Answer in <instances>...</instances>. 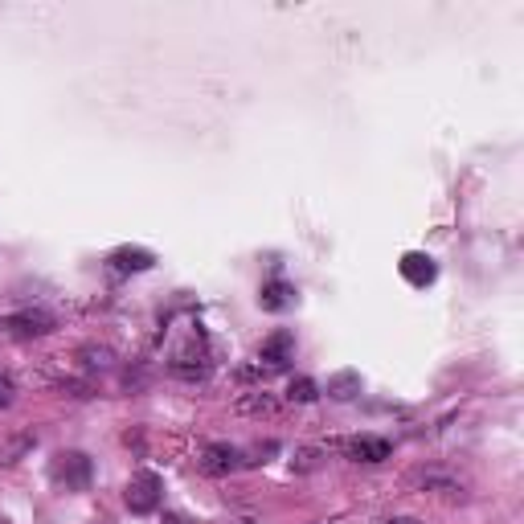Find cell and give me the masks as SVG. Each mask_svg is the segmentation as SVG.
Segmentation results:
<instances>
[{"label":"cell","instance_id":"1","mask_svg":"<svg viewBox=\"0 0 524 524\" xmlns=\"http://www.w3.org/2000/svg\"><path fill=\"white\" fill-rule=\"evenodd\" d=\"M50 475H54V484L66 488V492H86V488H91L95 467H91V459H86L82 451H58Z\"/></svg>","mask_w":524,"mask_h":524},{"label":"cell","instance_id":"2","mask_svg":"<svg viewBox=\"0 0 524 524\" xmlns=\"http://www.w3.org/2000/svg\"><path fill=\"white\" fill-rule=\"evenodd\" d=\"M123 500H127V508L136 512V516L156 512V508H160V500H164V484H160V475H152V471L131 475V479H127V492H123Z\"/></svg>","mask_w":524,"mask_h":524},{"label":"cell","instance_id":"3","mask_svg":"<svg viewBox=\"0 0 524 524\" xmlns=\"http://www.w3.org/2000/svg\"><path fill=\"white\" fill-rule=\"evenodd\" d=\"M414 484H418L422 492H430V496H447V500H463V496H467V484H463V479L451 475V471H439V467L418 471Z\"/></svg>","mask_w":524,"mask_h":524},{"label":"cell","instance_id":"4","mask_svg":"<svg viewBox=\"0 0 524 524\" xmlns=\"http://www.w3.org/2000/svg\"><path fill=\"white\" fill-rule=\"evenodd\" d=\"M258 361H267V369H287L295 361V336L287 328L271 332L267 340H262V348H258Z\"/></svg>","mask_w":524,"mask_h":524},{"label":"cell","instance_id":"5","mask_svg":"<svg viewBox=\"0 0 524 524\" xmlns=\"http://www.w3.org/2000/svg\"><path fill=\"white\" fill-rule=\"evenodd\" d=\"M340 451L353 459V463H385L393 455V447L385 439H377V434H361V439H344Z\"/></svg>","mask_w":524,"mask_h":524},{"label":"cell","instance_id":"6","mask_svg":"<svg viewBox=\"0 0 524 524\" xmlns=\"http://www.w3.org/2000/svg\"><path fill=\"white\" fill-rule=\"evenodd\" d=\"M242 467V451L238 447H226V443H213V447H205V455H201V471L205 475H230V471H238Z\"/></svg>","mask_w":524,"mask_h":524},{"label":"cell","instance_id":"7","mask_svg":"<svg viewBox=\"0 0 524 524\" xmlns=\"http://www.w3.org/2000/svg\"><path fill=\"white\" fill-rule=\"evenodd\" d=\"M5 328H9L13 336H46V332H54V316L41 312V308H29V312L9 316Z\"/></svg>","mask_w":524,"mask_h":524},{"label":"cell","instance_id":"8","mask_svg":"<svg viewBox=\"0 0 524 524\" xmlns=\"http://www.w3.org/2000/svg\"><path fill=\"white\" fill-rule=\"evenodd\" d=\"M152 262H156V254H152V250H144V246H119V250L111 254V267H115V271H123V275L148 271Z\"/></svg>","mask_w":524,"mask_h":524},{"label":"cell","instance_id":"9","mask_svg":"<svg viewBox=\"0 0 524 524\" xmlns=\"http://www.w3.org/2000/svg\"><path fill=\"white\" fill-rule=\"evenodd\" d=\"M258 303H262L267 312H287L291 303H295V287H291L287 279H271V283H262Z\"/></svg>","mask_w":524,"mask_h":524},{"label":"cell","instance_id":"10","mask_svg":"<svg viewBox=\"0 0 524 524\" xmlns=\"http://www.w3.org/2000/svg\"><path fill=\"white\" fill-rule=\"evenodd\" d=\"M402 275L414 283V287H426V283H434V275H439V267H434V258L430 254H406L402 258Z\"/></svg>","mask_w":524,"mask_h":524},{"label":"cell","instance_id":"11","mask_svg":"<svg viewBox=\"0 0 524 524\" xmlns=\"http://www.w3.org/2000/svg\"><path fill=\"white\" fill-rule=\"evenodd\" d=\"M361 389H365V381L353 369H340V373L328 377V398H336V402H353Z\"/></svg>","mask_w":524,"mask_h":524},{"label":"cell","instance_id":"12","mask_svg":"<svg viewBox=\"0 0 524 524\" xmlns=\"http://www.w3.org/2000/svg\"><path fill=\"white\" fill-rule=\"evenodd\" d=\"M78 357H82V365H86V369H91V373H95V369H99V373H107V369H115V353H111V348H107V344H86V348H82V353H78Z\"/></svg>","mask_w":524,"mask_h":524},{"label":"cell","instance_id":"13","mask_svg":"<svg viewBox=\"0 0 524 524\" xmlns=\"http://www.w3.org/2000/svg\"><path fill=\"white\" fill-rule=\"evenodd\" d=\"M238 410L242 414H275L279 402L271 398V393H246V398H238Z\"/></svg>","mask_w":524,"mask_h":524},{"label":"cell","instance_id":"14","mask_svg":"<svg viewBox=\"0 0 524 524\" xmlns=\"http://www.w3.org/2000/svg\"><path fill=\"white\" fill-rule=\"evenodd\" d=\"M287 398H291V402H316V398H320V385H316L312 377H291Z\"/></svg>","mask_w":524,"mask_h":524},{"label":"cell","instance_id":"15","mask_svg":"<svg viewBox=\"0 0 524 524\" xmlns=\"http://www.w3.org/2000/svg\"><path fill=\"white\" fill-rule=\"evenodd\" d=\"M13 393H17L13 381H9L5 373H0V410H9V406H13Z\"/></svg>","mask_w":524,"mask_h":524},{"label":"cell","instance_id":"16","mask_svg":"<svg viewBox=\"0 0 524 524\" xmlns=\"http://www.w3.org/2000/svg\"><path fill=\"white\" fill-rule=\"evenodd\" d=\"M160 524H193V520H189V516H181V512H168Z\"/></svg>","mask_w":524,"mask_h":524},{"label":"cell","instance_id":"17","mask_svg":"<svg viewBox=\"0 0 524 524\" xmlns=\"http://www.w3.org/2000/svg\"><path fill=\"white\" fill-rule=\"evenodd\" d=\"M389 524H422V520H414V516H393Z\"/></svg>","mask_w":524,"mask_h":524}]
</instances>
